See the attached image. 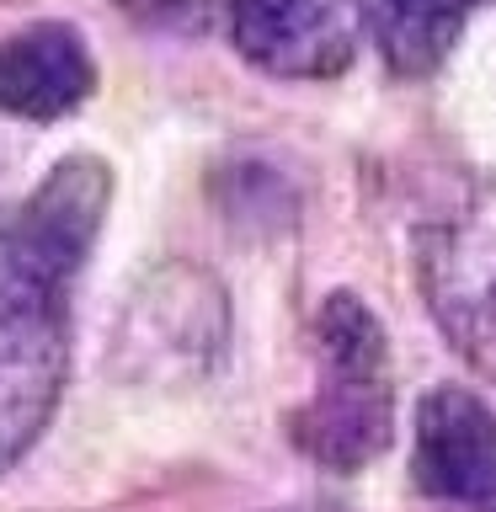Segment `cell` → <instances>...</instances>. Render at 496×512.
<instances>
[{
    "mask_svg": "<svg viewBox=\"0 0 496 512\" xmlns=\"http://www.w3.org/2000/svg\"><path fill=\"white\" fill-rule=\"evenodd\" d=\"M230 38L267 75L331 80L358 54L363 6L358 0H230Z\"/></svg>",
    "mask_w": 496,
    "mask_h": 512,
    "instance_id": "3",
    "label": "cell"
},
{
    "mask_svg": "<svg viewBox=\"0 0 496 512\" xmlns=\"http://www.w3.org/2000/svg\"><path fill=\"white\" fill-rule=\"evenodd\" d=\"M96 86V64L75 27L32 22L0 38V112L22 123H54Z\"/></svg>",
    "mask_w": 496,
    "mask_h": 512,
    "instance_id": "5",
    "label": "cell"
},
{
    "mask_svg": "<svg viewBox=\"0 0 496 512\" xmlns=\"http://www.w3.org/2000/svg\"><path fill=\"white\" fill-rule=\"evenodd\" d=\"M320 395L299 411L294 443L331 470H358L390 443V347L363 299L331 294L315 320Z\"/></svg>",
    "mask_w": 496,
    "mask_h": 512,
    "instance_id": "2",
    "label": "cell"
},
{
    "mask_svg": "<svg viewBox=\"0 0 496 512\" xmlns=\"http://www.w3.org/2000/svg\"><path fill=\"white\" fill-rule=\"evenodd\" d=\"M64 288L54 267H43L11 224L0 230V470L32 448L64 384Z\"/></svg>",
    "mask_w": 496,
    "mask_h": 512,
    "instance_id": "1",
    "label": "cell"
},
{
    "mask_svg": "<svg viewBox=\"0 0 496 512\" xmlns=\"http://www.w3.org/2000/svg\"><path fill=\"white\" fill-rule=\"evenodd\" d=\"M107 166L96 155H70L48 182L27 198L22 219L11 224V235L38 256L43 267H54L59 278H75V267L86 262L96 224L107 208Z\"/></svg>",
    "mask_w": 496,
    "mask_h": 512,
    "instance_id": "6",
    "label": "cell"
},
{
    "mask_svg": "<svg viewBox=\"0 0 496 512\" xmlns=\"http://www.w3.org/2000/svg\"><path fill=\"white\" fill-rule=\"evenodd\" d=\"M475 0H374L379 48L395 75H427L438 70L454 48L464 16Z\"/></svg>",
    "mask_w": 496,
    "mask_h": 512,
    "instance_id": "7",
    "label": "cell"
},
{
    "mask_svg": "<svg viewBox=\"0 0 496 512\" xmlns=\"http://www.w3.org/2000/svg\"><path fill=\"white\" fill-rule=\"evenodd\" d=\"M416 486L454 507L496 502V416L486 400L443 384L416 406Z\"/></svg>",
    "mask_w": 496,
    "mask_h": 512,
    "instance_id": "4",
    "label": "cell"
}]
</instances>
